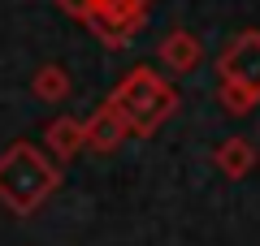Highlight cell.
<instances>
[{"label":"cell","instance_id":"10","mask_svg":"<svg viewBox=\"0 0 260 246\" xmlns=\"http://www.w3.org/2000/svg\"><path fill=\"white\" fill-rule=\"evenodd\" d=\"M217 100H221L225 112H234V117H239V112H251V108L260 104V91L239 87V82H221V87H217Z\"/></svg>","mask_w":260,"mask_h":246},{"label":"cell","instance_id":"8","mask_svg":"<svg viewBox=\"0 0 260 246\" xmlns=\"http://www.w3.org/2000/svg\"><path fill=\"white\" fill-rule=\"evenodd\" d=\"M48 151L56 155V160H70V155L83 151V121L74 117H56L52 126H48Z\"/></svg>","mask_w":260,"mask_h":246},{"label":"cell","instance_id":"9","mask_svg":"<svg viewBox=\"0 0 260 246\" xmlns=\"http://www.w3.org/2000/svg\"><path fill=\"white\" fill-rule=\"evenodd\" d=\"M35 95L39 100H48V104H56V100H65L70 95V69L65 65H44V69L35 73Z\"/></svg>","mask_w":260,"mask_h":246},{"label":"cell","instance_id":"2","mask_svg":"<svg viewBox=\"0 0 260 246\" xmlns=\"http://www.w3.org/2000/svg\"><path fill=\"white\" fill-rule=\"evenodd\" d=\"M109 104L126 117V130H139V134H152V130L165 126V117H174L178 108V91L160 78L148 65H135V69L121 78V87L109 95Z\"/></svg>","mask_w":260,"mask_h":246},{"label":"cell","instance_id":"5","mask_svg":"<svg viewBox=\"0 0 260 246\" xmlns=\"http://www.w3.org/2000/svg\"><path fill=\"white\" fill-rule=\"evenodd\" d=\"M126 117H121L113 104H100V108L91 112V117L83 121V147H91V151H117L121 138H126Z\"/></svg>","mask_w":260,"mask_h":246},{"label":"cell","instance_id":"4","mask_svg":"<svg viewBox=\"0 0 260 246\" xmlns=\"http://www.w3.org/2000/svg\"><path fill=\"white\" fill-rule=\"evenodd\" d=\"M217 73L221 82H239L260 91V30H243L225 44V52L217 56Z\"/></svg>","mask_w":260,"mask_h":246},{"label":"cell","instance_id":"6","mask_svg":"<svg viewBox=\"0 0 260 246\" xmlns=\"http://www.w3.org/2000/svg\"><path fill=\"white\" fill-rule=\"evenodd\" d=\"M160 65L174 73H191L195 65H200V39L191 35V30H174V35L160 39Z\"/></svg>","mask_w":260,"mask_h":246},{"label":"cell","instance_id":"11","mask_svg":"<svg viewBox=\"0 0 260 246\" xmlns=\"http://www.w3.org/2000/svg\"><path fill=\"white\" fill-rule=\"evenodd\" d=\"M61 9L74 13L78 22H87V18H91V0H61Z\"/></svg>","mask_w":260,"mask_h":246},{"label":"cell","instance_id":"1","mask_svg":"<svg viewBox=\"0 0 260 246\" xmlns=\"http://www.w3.org/2000/svg\"><path fill=\"white\" fill-rule=\"evenodd\" d=\"M61 186L56 164L48 160L39 147L30 143H13L0 155V203L18 216H30L35 208H44V199Z\"/></svg>","mask_w":260,"mask_h":246},{"label":"cell","instance_id":"7","mask_svg":"<svg viewBox=\"0 0 260 246\" xmlns=\"http://www.w3.org/2000/svg\"><path fill=\"white\" fill-rule=\"evenodd\" d=\"M217 169H221L225 177H247L251 169H256V147H251L247 138H225V143L217 147Z\"/></svg>","mask_w":260,"mask_h":246},{"label":"cell","instance_id":"3","mask_svg":"<svg viewBox=\"0 0 260 246\" xmlns=\"http://www.w3.org/2000/svg\"><path fill=\"white\" fill-rule=\"evenodd\" d=\"M143 9H148V0H91L87 26L109 48H126L130 35H135V26L143 22Z\"/></svg>","mask_w":260,"mask_h":246}]
</instances>
